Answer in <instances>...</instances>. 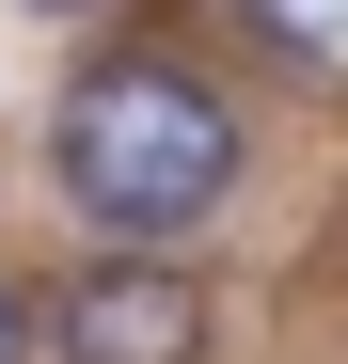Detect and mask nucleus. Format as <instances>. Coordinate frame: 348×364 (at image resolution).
Here are the masks:
<instances>
[{
    "label": "nucleus",
    "instance_id": "nucleus-1",
    "mask_svg": "<svg viewBox=\"0 0 348 364\" xmlns=\"http://www.w3.org/2000/svg\"><path fill=\"white\" fill-rule=\"evenodd\" d=\"M48 159H64L80 222H111L127 254H158V237H190V222L222 206V174H238V111H222L190 64L127 48V64H95L64 111H48Z\"/></svg>",
    "mask_w": 348,
    "mask_h": 364
},
{
    "label": "nucleus",
    "instance_id": "nucleus-2",
    "mask_svg": "<svg viewBox=\"0 0 348 364\" xmlns=\"http://www.w3.org/2000/svg\"><path fill=\"white\" fill-rule=\"evenodd\" d=\"M222 317L174 254H111L80 285H48V364H206Z\"/></svg>",
    "mask_w": 348,
    "mask_h": 364
},
{
    "label": "nucleus",
    "instance_id": "nucleus-3",
    "mask_svg": "<svg viewBox=\"0 0 348 364\" xmlns=\"http://www.w3.org/2000/svg\"><path fill=\"white\" fill-rule=\"evenodd\" d=\"M0 364H48V301L32 285H0Z\"/></svg>",
    "mask_w": 348,
    "mask_h": 364
},
{
    "label": "nucleus",
    "instance_id": "nucleus-4",
    "mask_svg": "<svg viewBox=\"0 0 348 364\" xmlns=\"http://www.w3.org/2000/svg\"><path fill=\"white\" fill-rule=\"evenodd\" d=\"M32 16H80V0H32Z\"/></svg>",
    "mask_w": 348,
    "mask_h": 364
}]
</instances>
